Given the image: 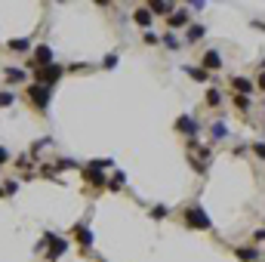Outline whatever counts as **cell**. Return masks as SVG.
I'll return each instance as SVG.
<instances>
[{
  "instance_id": "cell-1",
  "label": "cell",
  "mask_w": 265,
  "mask_h": 262,
  "mask_svg": "<svg viewBox=\"0 0 265 262\" xmlns=\"http://www.w3.org/2000/svg\"><path fill=\"white\" fill-rule=\"evenodd\" d=\"M182 222H185V229H192V232H210V229H213V219H210V213H207L201 204L185 207Z\"/></svg>"
},
{
  "instance_id": "cell-2",
  "label": "cell",
  "mask_w": 265,
  "mask_h": 262,
  "mask_svg": "<svg viewBox=\"0 0 265 262\" xmlns=\"http://www.w3.org/2000/svg\"><path fill=\"white\" fill-rule=\"evenodd\" d=\"M28 99H31L37 108H47V105H50V99H53V90H50V87H44V84H31V87H28Z\"/></svg>"
},
{
  "instance_id": "cell-3",
  "label": "cell",
  "mask_w": 265,
  "mask_h": 262,
  "mask_svg": "<svg viewBox=\"0 0 265 262\" xmlns=\"http://www.w3.org/2000/svg\"><path fill=\"white\" fill-rule=\"evenodd\" d=\"M62 74H65V68H62V65H47V68H37V78H41L37 84H44V87H50V90H53V84L62 78Z\"/></svg>"
},
{
  "instance_id": "cell-4",
  "label": "cell",
  "mask_w": 265,
  "mask_h": 262,
  "mask_svg": "<svg viewBox=\"0 0 265 262\" xmlns=\"http://www.w3.org/2000/svg\"><path fill=\"white\" fill-rule=\"evenodd\" d=\"M176 130H179L182 136H188V142H192V139L201 133V124H198L192 115H182V118H176Z\"/></svg>"
},
{
  "instance_id": "cell-5",
  "label": "cell",
  "mask_w": 265,
  "mask_h": 262,
  "mask_svg": "<svg viewBox=\"0 0 265 262\" xmlns=\"http://www.w3.org/2000/svg\"><path fill=\"white\" fill-rule=\"evenodd\" d=\"M47 244H50V250H47V256H50V259H59V256L68 250V241H65V238H59V235H47Z\"/></svg>"
},
{
  "instance_id": "cell-6",
  "label": "cell",
  "mask_w": 265,
  "mask_h": 262,
  "mask_svg": "<svg viewBox=\"0 0 265 262\" xmlns=\"http://www.w3.org/2000/svg\"><path fill=\"white\" fill-rule=\"evenodd\" d=\"M167 25H170V31H176V28H185V25H192V10H173V16L167 19Z\"/></svg>"
},
{
  "instance_id": "cell-7",
  "label": "cell",
  "mask_w": 265,
  "mask_h": 262,
  "mask_svg": "<svg viewBox=\"0 0 265 262\" xmlns=\"http://www.w3.org/2000/svg\"><path fill=\"white\" fill-rule=\"evenodd\" d=\"M201 68H204V71H219V68H222V56H219V50H207V53L201 56Z\"/></svg>"
},
{
  "instance_id": "cell-8",
  "label": "cell",
  "mask_w": 265,
  "mask_h": 262,
  "mask_svg": "<svg viewBox=\"0 0 265 262\" xmlns=\"http://www.w3.org/2000/svg\"><path fill=\"white\" fill-rule=\"evenodd\" d=\"M232 90L238 96H250L256 90V81H250V78H232Z\"/></svg>"
},
{
  "instance_id": "cell-9",
  "label": "cell",
  "mask_w": 265,
  "mask_h": 262,
  "mask_svg": "<svg viewBox=\"0 0 265 262\" xmlns=\"http://www.w3.org/2000/svg\"><path fill=\"white\" fill-rule=\"evenodd\" d=\"M71 235L78 238L84 247H90V244H93V232H90V226H87V222H78V226L71 229Z\"/></svg>"
},
{
  "instance_id": "cell-10",
  "label": "cell",
  "mask_w": 265,
  "mask_h": 262,
  "mask_svg": "<svg viewBox=\"0 0 265 262\" xmlns=\"http://www.w3.org/2000/svg\"><path fill=\"white\" fill-rule=\"evenodd\" d=\"M235 256H238V262H259V259H262V253H259L256 247H238Z\"/></svg>"
},
{
  "instance_id": "cell-11",
  "label": "cell",
  "mask_w": 265,
  "mask_h": 262,
  "mask_svg": "<svg viewBox=\"0 0 265 262\" xmlns=\"http://www.w3.org/2000/svg\"><path fill=\"white\" fill-rule=\"evenodd\" d=\"M182 71H185L192 81H198V84H207V81H210V71H204V68H195V65H182Z\"/></svg>"
},
{
  "instance_id": "cell-12",
  "label": "cell",
  "mask_w": 265,
  "mask_h": 262,
  "mask_svg": "<svg viewBox=\"0 0 265 262\" xmlns=\"http://www.w3.org/2000/svg\"><path fill=\"white\" fill-rule=\"evenodd\" d=\"M222 139H229V124L216 121V124L210 127V142H222Z\"/></svg>"
},
{
  "instance_id": "cell-13",
  "label": "cell",
  "mask_w": 265,
  "mask_h": 262,
  "mask_svg": "<svg viewBox=\"0 0 265 262\" xmlns=\"http://www.w3.org/2000/svg\"><path fill=\"white\" fill-rule=\"evenodd\" d=\"M84 176H87V182H90V185H96V189H108V182H105V173H102V170L90 167Z\"/></svg>"
},
{
  "instance_id": "cell-14",
  "label": "cell",
  "mask_w": 265,
  "mask_h": 262,
  "mask_svg": "<svg viewBox=\"0 0 265 262\" xmlns=\"http://www.w3.org/2000/svg\"><path fill=\"white\" fill-rule=\"evenodd\" d=\"M204 34H207V28H204V25H188L185 41H188V44H198V41H204Z\"/></svg>"
},
{
  "instance_id": "cell-15",
  "label": "cell",
  "mask_w": 265,
  "mask_h": 262,
  "mask_svg": "<svg viewBox=\"0 0 265 262\" xmlns=\"http://www.w3.org/2000/svg\"><path fill=\"white\" fill-rule=\"evenodd\" d=\"M136 25H142V28H151V22H155V16H151V10L148 7H142V10H136Z\"/></svg>"
},
{
  "instance_id": "cell-16",
  "label": "cell",
  "mask_w": 265,
  "mask_h": 262,
  "mask_svg": "<svg viewBox=\"0 0 265 262\" xmlns=\"http://www.w3.org/2000/svg\"><path fill=\"white\" fill-rule=\"evenodd\" d=\"M161 41H164V47H167V50H179V47H182V41H179V37H176V31H170V34H164V37H161Z\"/></svg>"
},
{
  "instance_id": "cell-17",
  "label": "cell",
  "mask_w": 265,
  "mask_h": 262,
  "mask_svg": "<svg viewBox=\"0 0 265 262\" xmlns=\"http://www.w3.org/2000/svg\"><path fill=\"white\" fill-rule=\"evenodd\" d=\"M148 10H151V13H161V16H167V19L173 16V7H170V4H161V0H155Z\"/></svg>"
},
{
  "instance_id": "cell-18",
  "label": "cell",
  "mask_w": 265,
  "mask_h": 262,
  "mask_svg": "<svg viewBox=\"0 0 265 262\" xmlns=\"http://www.w3.org/2000/svg\"><path fill=\"white\" fill-rule=\"evenodd\" d=\"M207 105H210V108H216V105H222V93H219L216 87H210V90H207Z\"/></svg>"
},
{
  "instance_id": "cell-19",
  "label": "cell",
  "mask_w": 265,
  "mask_h": 262,
  "mask_svg": "<svg viewBox=\"0 0 265 262\" xmlns=\"http://www.w3.org/2000/svg\"><path fill=\"white\" fill-rule=\"evenodd\" d=\"M124 185H127V176H124V173H115V179L108 182V189H111V192H121Z\"/></svg>"
},
{
  "instance_id": "cell-20",
  "label": "cell",
  "mask_w": 265,
  "mask_h": 262,
  "mask_svg": "<svg viewBox=\"0 0 265 262\" xmlns=\"http://www.w3.org/2000/svg\"><path fill=\"white\" fill-rule=\"evenodd\" d=\"M10 47H13V50H19V53H25V50H31V41L19 37V41H10Z\"/></svg>"
},
{
  "instance_id": "cell-21",
  "label": "cell",
  "mask_w": 265,
  "mask_h": 262,
  "mask_svg": "<svg viewBox=\"0 0 265 262\" xmlns=\"http://www.w3.org/2000/svg\"><path fill=\"white\" fill-rule=\"evenodd\" d=\"M167 213H170V210H167L164 204H155V207H151V216H155V219H167Z\"/></svg>"
},
{
  "instance_id": "cell-22",
  "label": "cell",
  "mask_w": 265,
  "mask_h": 262,
  "mask_svg": "<svg viewBox=\"0 0 265 262\" xmlns=\"http://www.w3.org/2000/svg\"><path fill=\"white\" fill-rule=\"evenodd\" d=\"M235 105L238 111H250V96H235Z\"/></svg>"
},
{
  "instance_id": "cell-23",
  "label": "cell",
  "mask_w": 265,
  "mask_h": 262,
  "mask_svg": "<svg viewBox=\"0 0 265 262\" xmlns=\"http://www.w3.org/2000/svg\"><path fill=\"white\" fill-rule=\"evenodd\" d=\"M102 68H108V71H111V68H118V53H108L105 62H102Z\"/></svg>"
},
{
  "instance_id": "cell-24",
  "label": "cell",
  "mask_w": 265,
  "mask_h": 262,
  "mask_svg": "<svg viewBox=\"0 0 265 262\" xmlns=\"http://www.w3.org/2000/svg\"><path fill=\"white\" fill-rule=\"evenodd\" d=\"M7 78H10V81H25V71H19V68H7Z\"/></svg>"
},
{
  "instance_id": "cell-25",
  "label": "cell",
  "mask_w": 265,
  "mask_h": 262,
  "mask_svg": "<svg viewBox=\"0 0 265 262\" xmlns=\"http://www.w3.org/2000/svg\"><path fill=\"white\" fill-rule=\"evenodd\" d=\"M142 41H145L148 47H155V44H161V37H158L155 31H145V37H142Z\"/></svg>"
},
{
  "instance_id": "cell-26",
  "label": "cell",
  "mask_w": 265,
  "mask_h": 262,
  "mask_svg": "<svg viewBox=\"0 0 265 262\" xmlns=\"http://www.w3.org/2000/svg\"><path fill=\"white\" fill-rule=\"evenodd\" d=\"M253 152H256V155L265 161V142H253Z\"/></svg>"
},
{
  "instance_id": "cell-27",
  "label": "cell",
  "mask_w": 265,
  "mask_h": 262,
  "mask_svg": "<svg viewBox=\"0 0 265 262\" xmlns=\"http://www.w3.org/2000/svg\"><path fill=\"white\" fill-rule=\"evenodd\" d=\"M253 244H265V229H259V232H253Z\"/></svg>"
},
{
  "instance_id": "cell-28",
  "label": "cell",
  "mask_w": 265,
  "mask_h": 262,
  "mask_svg": "<svg viewBox=\"0 0 265 262\" xmlns=\"http://www.w3.org/2000/svg\"><path fill=\"white\" fill-rule=\"evenodd\" d=\"M204 7H207V4H204V0H195V4H192V7H188V10H192V13H204Z\"/></svg>"
},
{
  "instance_id": "cell-29",
  "label": "cell",
  "mask_w": 265,
  "mask_h": 262,
  "mask_svg": "<svg viewBox=\"0 0 265 262\" xmlns=\"http://www.w3.org/2000/svg\"><path fill=\"white\" fill-rule=\"evenodd\" d=\"M13 102V93H0V105H10Z\"/></svg>"
},
{
  "instance_id": "cell-30",
  "label": "cell",
  "mask_w": 265,
  "mask_h": 262,
  "mask_svg": "<svg viewBox=\"0 0 265 262\" xmlns=\"http://www.w3.org/2000/svg\"><path fill=\"white\" fill-rule=\"evenodd\" d=\"M7 161H10V152H7L4 145H0V164H7Z\"/></svg>"
},
{
  "instance_id": "cell-31",
  "label": "cell",
  "mask_w": 265,
  "mask_h": 262,
  "mask_svg": "<svg viewBox=\"0 0 265 262\" xmlns=\"http://www.w3.org/2000/svg\"><path fill=\"white\" fill-rule=\"evenodd\" d=\"M256 87H259V90L265 93V71H262V74H259V78H256Z\"/></svg>"
},
{
  "instance_id": "cell-32",
  "label": "cell",
  "mask_w": 265,
  "mask_h": 262,
  "mask_svg": "<svg viewBox=\"0 0 265 262\" xmlns=\"http://www.w3.org/2000/svg\"><path fill=\"white\" fill-rule=\"evenodd\" d=\"M262 71H265V59H262Z\"/></svg>"
},
{
  "instance_id": "cell-33",
  "label": "cell",
  "mask_w": 265,
  "mask_h": 262,
  "mask_svg": "<svg viewBox=\"0 0 265 262\" xmlns=\"http://www.w3.org/2000/svg\"><path fill=\"white\" fill-rule=\"evenodd\" d=\"M0 195H4V189H0Z\"/></svg>"
}]
</instances>
